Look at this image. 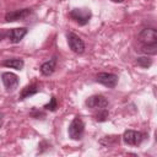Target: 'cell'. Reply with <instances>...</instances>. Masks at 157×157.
Listing matches in <instances>:
<instances>
[{
	"instance_id": "5b68a950",
	"label": "cell",
	"mask_w": 157,
	"mask_h": 157,
	"mask_svg": "<svg viewBox=\"0 0 157 157\" xmlns=\"http://www.w3.org/2000/svg\"><path fill=\"white\" fill-rule=\"evenodd\" d=\"M96 81L109 87V88H113L118 83V76L114 74H110V72H99L96 76Z\"/></svg>"
},
{
	"instance_id": "3957f363",
	"label": "cell",
	"mask_w": 157,
	"mask_h": 157,
	"mask_svg": "<svg viewBox=\"0 0 157 157\" xmlns=\"http://www.w3.org/2000/svg\"><path fill=\"white\" fill-rule=\"evenodd\" d=\"M70 16H71L72 20H75V22H77L78 25L83 26L90 21L91 12L87 9H74V10H71Z\"/></svg>"
},
{
	"instance_id": "7c38bea8",
	"label": "cell",
	"mask_w": 157,
	"mask_h": 157,
	"mask_svg": "<svg viewBox=\"0 0 157 157\" xmlns=\"http://www.w3.org/2000/svg\"><path fill=\"white\" fill-rule=\"evenodd\" d=\"M2 65L6 67L15 69V70H21L23 67V60L22 59H7L2 61Z\"/></svg>"
},
{
	"instance_id": "d6986e66",
	"label": "cell",
	"mask_w": 157,
	"mask_h": 157,
	"mask_svg": "<svg viewBox=\"0 0 157 157\" xmlns=\"http://www.w3.org/2000/svg\"><path fill=\"white\" fill-rule=\"evenodd\" d=\"M0 40H1V34H0Z\"/></svg>"
},
{
	"instance_id": "7a4b0ae2",
	"label": "cell",
	"mask_w": 157,
	"mask_h": 157,
	"mask_svg": "<svg viewBox=\"0 0 157 157\" xmlns=\"http://www.w3.org/2000/svg\"><path fill=\"white\" fill-rule=\"evenodd\" d=\"M145 139V135L140 131H135V130H126L123 135V140L125 144L131 145V146H137L142 142V140Z\"/></svg>"
},
{
	"instance_id": "4fadbf2b",
	"label": "cell",
	"mask_w": 157,
	"mask_h": 157,
	"mask_svg": "<svg viewBox=\"0 0 157 157\" xmlns=\"http://www.w3.org/2000/svg\"><path fill=\"white\" fill-rule=\"evenodd\" d=\"M37 92H38V88H37V86H36V85H29V86H26V87L22 90L21 94H20V99L28 98V97H31V96L36 94Z\"/></svg>"
},
{
	"instance_id": "30bf717a",
	"label": "cell",
	"mask_w": 157,
	"mask_h": 157,
	"mask_svg": "<svg viewBox=\"0 0 157 157\" xmlns=\"http://www.w3.org/2000/svg\"><path fill=\"white\" fill-rule=\"evenodd\" d=\"M26 33H27V28H25V27H22V28H12V29L9 31L7 36H9L10 40L12 43H18L26 36Z\"/></svg>"
},
{
	"instance_id": "9a60e30c",
	"label": "cell",
	"mask_w": 157,
	"mask_h": 157,
	"mask_svg": "<svg viewBox=\"0 0 157 157\" xmlns=\"http://www.w3.org/2000/svg\"><path fill=\"white\" fill-rule=\"evenodd\" d=\"M136 64L139 66H141V67L147 69V67H150L152 65V60L150 58H147V56H140V58L136 59Z\"/></svg>"
},
{
	"instance_id": "8fae6325",
	"label": "cell",
	"mask_w": 157,
	"mask_h": 157,
	"mask_svg": "<svg viewBox=\"0 0 157 157\" xmlns=\"http://www.w3.org/2000/svg\"><path fill=\"white\" fill-rule=\"evenodd\" d=\"M55 65H56V59L53 58V59L45 61L44 64H42V66H40V72H42L44 76H49V75H52V74L54 72Z\"/></svg>"
},
{
	"instance_id": "277c9868",
	"label": "cell",
	"mask_w": 157,
	"mask_h": 157,
	"mask_svg": "<svg viewBox=\"0 0 157 157\" xmlns=\"http://www.w3.org/2000/svg\"><path fill=\"white\" fill-rule=\"evenodd\" d=\"M67 43H69L70 49L74 53L82 54L85 52V43H83V40L78 36H76L74 33H69L67 34Z\"/></svg>"
},
{
	"instance_id": "ac0fdd59",
	"label": "cell",
	"mask_w": 157,
	"mask_h": 157,
	"mask_svg": "<svg viewBox=\"0 0 157 157\" xmlns=\"http://www.w3.org/2000/svg\"><path fill=\"white\" fill-rule=\"evenodd\" d=\"M112 1H114V2H123L124 0H112Z\"/></svg>"
},
{
	"instance_id": "ba28073f",
	"label": "cell",
	"mask_w": 157,
	"mask_h": 157,
	"mask_svg": "<svg viewBox=\"0 0 157 157\" xmlns=\"http://www.w3.org/2000/svg\"><path fill=\"white\" fill-rule=\"evenodd\" d=\"M1 78H2L4 86L7 91H13L18 86V82H20L17 75H15L12 72H4L1 75Z\"/></svg>"
},
{
	"instance_id": "8992f818",
	"label": "cell",
	"mask_w": 157,
	"mask_h": 157,
	"mask_svg": "<svg viewBox=\"0 0 157 157\" xmlns=\"http://www.w3.org/2000/svg\"><path fill=\"white\" fill-rule=\"evenodd\" d=\"M86 105L92 109H102L108 105V101L105 99V97H103L101 94H96V96H91L86 99Z\"/></svg>"
},
{
	"instance_id": "2e32d148",
	"label": "cell",
	"mask_w": 157,
	"mask_h": 157,
	"mask_svg": "<svg viewBox=\"0 0 157 157\" xmlns=\"http://www.w3.org/2000/svg\"><path fill=\"white\" fill-rule=\"evenodd\" d=\"M107 118H108V110L105 108L98 109V113L94 115V119L97 121H104V120H107Z\"/></svg>"
},
{
	"instance_id": "5bb4252c",
	"label": "cell",
	"mask_w": 157,
	"mask_h": 157,
	"mask_svg": "<svg viewBox=\"0 0 157 157\" xmlns=\"http://www.w3.org/2000/svg\"><path fill=\"white\" fill-rule=\"evenodd\" d=\"M141 52L145 53V54L155 55L157 53V43H155V44H144L141 47Z\"/></svg>"
},
{
	"instance_id": "52a82bcc",
	"label": "cell",
	"mask_w": 157,
	"mask_h": 157,
	"mask_svg": "<svg viewBox=\"0 0 157 157\" xmlns=\"http://www.w3.org/2000/svg\"><path fill=\"white\" fill-rule=\"evenodd\" d=\"M139 38L144 44H155L157 43V32L155 28H145L140 32Z\"/></svg>"
},
{
	"instance_id": "9c48e42d",
	"label": "cell",
	"mask_w": 157,
	"mask_h": 157,
	"mask_svg": "<svg viewBox=\"0 0 157 157\" xmlns=\"http://www.w3.org/2000/svg\"><path fill=\"white\" fill-rule=\"evenodd\" d=\"M31 10L29 9H22V10H15V11H10L5 15V21L7 22H13V21H20V20H25L28 15H31Z\"/></svg>"
},
{
	"instance_id": "6da1fadb",
	"label": "cell",
	"mask_w": 157,
	"mask_h": 157,
	"mask_svg": "<svg viewBox=\"0 0 157 157\" xmlns=\"http://www.w3.org/2000/svg\"><path fill=\"white\" fill-rule=\"evenodd\" d=\"M83 131H85V124H83L82 119L78 118V117L74 118L72 121L69 125V129H67L69 136L72 140H80L83 135Z\"/></svg>"
},
{
	"instance_id": "e0dca14e",
	"label": "cell",
	"mask_w": 157,
	"mask_h": 157,
	"mask_svg": "<svg viewBox=\"0 0 157 157\" xmlns=\"http://www.w3.org/2000/svg\"><path fill=\"white\" fill-rule=\"evenodd\" d=\"M44 108H45V109H49V110H55V109L58 108V102H56V98H55V97H52L50 102H49L48 104H45V105H44Z\"/></svg>"
}]
</instances>
